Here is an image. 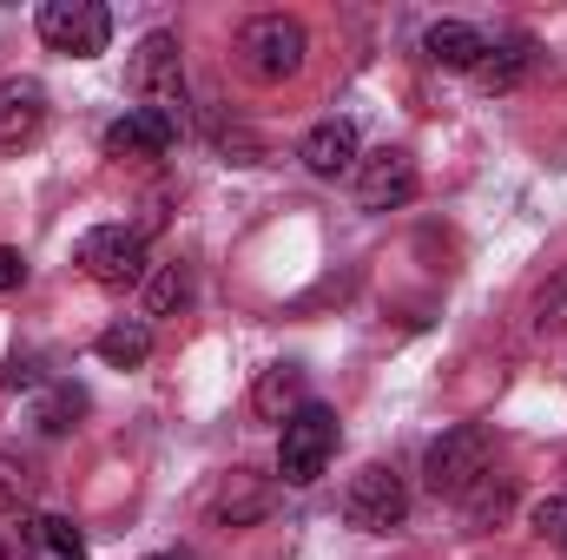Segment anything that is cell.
Wrapping results in <instances>:
<instances>
[{
	"label": "cell",
	"instance_id": "obj_1",
	"mask_svg": "<svg viewBox=\"0 0 567 560\" xmlns=\"http://www.w3.org/2000/svg\"><path fill=\"white\" fill-rule=\"evenodd\" d=\"M303 53H310V40H303V20H290V13H258L238 33V60H245V73L258 86L297 80L303 73Z\"/></svg>",
	"mask_w": 567,
	"mask_h": 560
},
{
	"label": "cell",
	"instance_id": "obj_2",
	"mask_svg": "<svg viewBox=\"0 0 567 560\" xmlns=\"http://www.w3.org/2000/svg\"><path fill=\"white\" fill-rule=\"evenodd\" d=\"M337 442H343L337 409H330V403H303L297 416L284 422V435H278V475L290 481V488H310V481L330 468Z\"/></svg>",
	"mask_w": 567,
	"mask_h": 560
},
{
	"label": "cell",
	"instance_id": "obj_3",
	"mask_svg": "<svg viewBox=\"0 0 567 560\" xmlns=\"http://www.w3.org/2000/svg\"><path fill=\"white\" fill-rule=\"evenodd\" d=\"M482 475H488V428H475V422H455V428H442V435L429 442V455H423L429 495H442V501H462V495H468Z\"/></svg>",
	"mask_w": 567,
	"mask_h": 560
},
{
	"label": "cell",
	"instance_id": "obj_4",
	"mask_svg": "<svg viewBox=\"0 0 567 560\" xmlns=\"http://www.w3.org/2000/svg\"><path fill=\"white\" fill-rule=\"evenodd\" d=\"M73 265H80V271H86L93 283H106V290H133V283L152 278V258H145V231H133V225H93V231L80 238Z\"/></svg>",
	"mask_w": 567,
	"mask_h": 560
},
{
	"label": "cell",
	"instance_id": "obj_5",
	"mask_svg": "<svg viewBox=\"0 0 567 560\" xmlns=\"http://www.w3.org/2000/svg\"><path fill=\"white\" fill-rule=\"evenodd\" d=\"M343 521H350L357 535H390V528H403V521H410V481H403L396 468L370 462V468L343 488Z\"/></svg>",
	"mask_w": 567,
	"mask_h": 560
},
{
	"label": "cell",
	"instance_id": "obj_6",
	"mask_svg": "<svg viewBox=\"0 0 567 560\" xmlns=\"http://www.w3.org/2000/svg\"><path fill=\"white\" fill-rule=\"evenodd\" d=\"M133 93L140 106L165 113L185 126V60H178V33H145L133 53Z\"/></svg>",
	"mask_w": 567,
	"mask_h": 560
},
{
	"label": "cell",
	"instance_id": "obj_7",
	"mask_svg": "<svg viewBox=\"0 0 567 560\" xmlns=\"http://www.w3.org/2000/svg\"><path fill=\"white\" fill-rule=\"evenodd\" d=\"M33 27H40V40H47L53 53H73V60H93V53H106V40H113V13H106L100 0H47Z\"/></svg>",
	"mask_w": 567,
	"mask_h": 560
},
{
	"label": "cell",
	"instance_id": "obj_8",
	"mask_svg": "<svg viewBox=\"0 0 567 560\" xmlns=\"http://www.w3.org/2000/svg\"><path fill=\"white\" fill-rule=\"evenodd\" d=\"M416 198V158L403 145H383L370 158H357V205L363 211H396Z\"/></svg>",
	"mask_w": 567,
	"mask_h": 560
},
{
	"label": "cell",
	"instance_id": "obj_9",
	"mask_svg": "<svg viewBox=\"0 0 567 560\" xmlns=\"http://www.w3.org/2000/svg\"><path fill=\"white\" fill-rule=\"evenodd\" d=\"M172 139H178V120H165V113H152V106H126V113L100 133L106 158H165Z\"/></svg>",
	"mask_w": 567,
	"mask_h": 560
},
{
	"label": "cell",
	"instance_id": "obj_10",
	"mask_svg": "<svg viewBox=\"0 0 567 560\" xmlns=\"http://www.w3.org/2000/svg\"><path fill=\"white\" fill-rule=\"evenodd\" d=\"M297 158H303L310 178H350L357 158H363V139H357L350 120H317V126L303 133V145H297Z\"/></svg>",
	"mask_w": 567,
	"mask_h": 560
},
{
	"label": "cell",
	"instance_id": "obj_11",
	"mask_svg": "<svg viewBox=\"0 0 567 560\" xmlns=\"http://www.w3.org/2000/svg\"><path fill=\"white\" fill-rule=\"evenodd\" d=\"M482 53H488V33L468 27V20H435V27L423 33V60L442 66V73H475Z\"/></svg>",
	"mask_w": 567,
	"mask_h": 560
},
{
	"label": "cell",
	"instance_id": "obj_12",
	"mask_svg": "<svg viewBox=\"0 0 567 560\" xmlns=\"http://www.w3.org/2000/svg\"><path fill=\"white\" fill-rule=\"evenodd\" d=\"M47 126V86L40 80H0V145H27Z\"/></svg>",
	"mask_w": 567,
	"mask_h": 560
},
{
	"label": "cell",
	"instance_id": "obj_13",
	"mask_svg": "<svg viewBox=\"0 0 567 560\" xmlns=\"http://www.w3.org/2000/svg\"><path fill=\"white\" fill-rule=\"evenodd\" d=\"M528 66H535V40L528 33H502V40H488V53L475 66V86L482 93H515L528 80Z\"/></svg>",
	"mask_w": 567,
	"mask_h": 560
},
{
	"label": "cell",
	"instance_id": "obj_14",
	"mask_svg": "<svg viewBox=\"0 0 567 560\" xmlns=\"http://www.w3.org/2000/svg\"><path fill=\"white\" fill-rule=\"evenodd\" d=\"M20 560H86V541L66 515H20Z\"/></svg>",
	"mask_w": 567,
	"mask_h": 560
},
{
	"label": "cell",
	"instance_id": "obj_15",
	"mask_svg": "<svg viewBox=\"0 0 567 560\" xmlns=\"http://www.w3.org/2000/svg\"><path fill=\"white\" fill-rule=\"evenodd\" d=\"M251 409L265 422H290L303 409V370H297V363H271V370L258 376V390H251Z\"/></svg>",
	"mask_w": 567,
	"mask_h": 560
},
{
	"label": "cell",
	"instance_id": "obj_16",
	"mask_svg": "<svg viewBox=\"0 0 567 560\" xmlns=\"http://www.w3.org/2000/svg\"><path fill=\"white\" fill-rule=\"evenodd\" d=\"M100 363H113V370H140L145 356H152V323L145 317H120V323H106L100 330Z\"/></svg>",
	"mask_w": 567,
	"mask_h": 560
},
{
	"label": "cell",
	"instance_id": "obj_17",
	"mask_svg": "<svg viewBox=\"0 0 567 560\" xmlns=\"http://www.w3.org/2000/svg\"><path fill=\"white\" fill-rule=\"evenodd\" d=\"M80 416H86V390L80 383H47L40 403H33V428L40 435H66V428H80Z\"/></svg>",
	"mask_w": 567,
	"mask_h": 560
},
{
	"label": "cell",
	"instance_id": "obj_18",
	"mask_svg": "<svg viewBox=\"0 0 567 560\" xmlns=\"http://www.w3.org/2000/svg\"><path fill=\"white\" fill-rule=\"evenodd\" d=\"M508 508H515V481H508V475H482V481L462 495L468 528H495V521H508Z\"/></svg>",
	"mask_w": 567,
	"mask_h": 560
},
{
	"label": "cell",
	"instance_id": "obj_19",
	"mask_svg": "<svg viewBox=\"0 0 567 560\" xmlns=\"http://www.w3.org/2000/svg\"><path fill=\"white\" fill-rule=\"evenodd\" d=\"M192 303V271L185 265H158L152 278H145V323L152 317H172V310H185Z\"/></svg>",
	"mask_w": 567,
	"mask_h": 560
},
{
	"label": "cell",
	"instance_id": "obj_20",
	"mask_svg": "<svg viewBox=\"0 0 567 560\" xmlns=\"http://www.w3.org/2000/svg\"><path fill=\"white\" fill-rule=\"evenodd\" d=\"M265 515H271V488H238V495L225 488V495L212 501V521H218V528H251V521H265Z\"/></svg>",
	"mask_w": 567,
	"mask_h": 560
},
{
	"label": "cell",
	"instance_id": "obj_21",
	"mask_svg": "<svg viewBox=\"0 0 567 560\" xmlns=\"http://www.w3.org/2000/svg\"><path fill=\"white\" fill-rule=\"evenodd\" d=\"M561 330H567V271H555L535 297V336H561Z\"/></svg>",
	"mask_w": 567,
	"mask_h": 560
},
{
	"label": "cell",
	"instance_id": "obj_22",
	"mask_svg": "<svg viewBox=\"0 0 567 560\" xmlns=\"http://www.w3.org/2000/svg\"><path fill=\"white\" fill-rule=\"evenodd\" d=\"M535 535H542V541H561V548H567V495L535 501Z\"/></svg>",
	"mask_w": 567,
	"mask_h": 560
},
{
	"label": "cell",
	"instance_id": "obj_23",
	"mask_svg": "<svg viewBox=\"0 0 567 560\" xmlns=\"http://www.w3.org/2000/svg\"><path fill=\"white\" fill-rule=\"evenodd\" d=\"M33 495V468L20 455H0V501H27Z\"/></svg>",
	"mask_w": 567,
	"mask_h": 560
},
{
	"label": "cell",
	"instance_id": "obj_24",
	"mask_svg": "<svg viewBox=\"0 0 567 560\" xmlns=\"http://www.w3.org/2000/svg\"><path fill=\"white\" fill-rule=\"evenodd\" d=\"M7 383H13V390H47V370H40L33 356H13V363H7Z\"/></svg>",
	"mask_w": 567,
	"mask_h": 560
},
{
	"label": "cell",
	"instance_id": "obj_25",
	"mask_svg": "<svg viewBox=\"0 0 567 560\" xmlns=\"http://www.w3.org/2000/svg\"><path fill=\"white\" fill-rule=\"evenodd\" d=\"M20 283H27V258H20L13 245H0V297H7V290H20Z\"/></svg>",
	"mask_w": 567,
	"mask_h": 560
},
{
	"label": "cell",
	"instance_id": "obj_26",
	"mask_svg": "<svg viewBox=\"0 0 567 560\" xmlns=\"http://www.w3.org/2000/svg\"><path fill=\"white\" fill-rule=\"evenodd\" d=\"M145 560H192V554H145Z\"/></svg>",
	"mask_w": 567,
	"mask_h": 560
},
{
	"label": "cell",
	"instance_id": "obj_27",
	"mask_svg": "<svg viewBox=\"0 0 567 560\" xmlns=\"http://www.w3.org/2000/svg\"><path fill=\"white\" fill-rule=\"evenodd\" d=\"M0 560H7V548H0Z\"/></svg>",
	"mask_w": 567,
	"mask_h": 560
}]
</instances>
